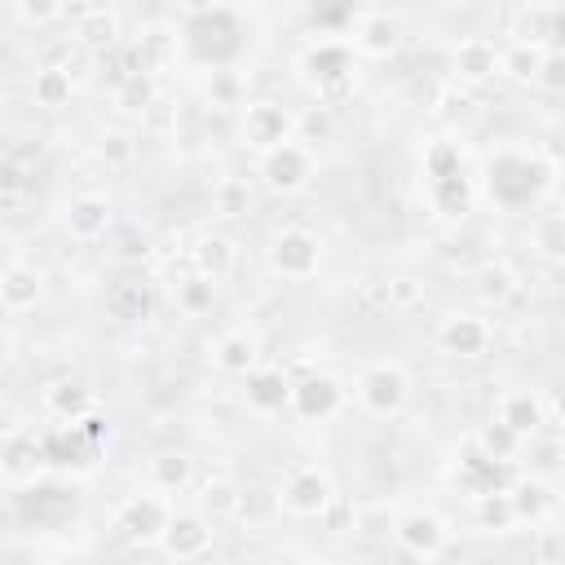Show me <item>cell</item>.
I'll return each mask as SVG.
<instances>
[{
    "mask_svg": "<svg viewBox=\"0 0 565 565\" xmlns=\"http://www.w3.org/2000/svg\"><path fill=\"white\" fill-rule=\"evenodd\" d=\"M300 79L318 93L322 106H335L353 93V49L340 40H318L300 53Z\"/></svg>",
    "mask_w": 565,
    "mask_h": 565,
    "instance_id": "1",
    "label": "cell"
},
{
    "mask_svg": "<svg viewBox=\"0 0 565 565\" xmlns=\"http://www.w3.org/2000/svg\"><path fill=\"white\" fill-rule=\"evenodd\" d=\"M358 402H362V411L375 415V419L402 415L406 402H411V375H406V366H397V362H375V366H366V371L358 375Z\"/></svg>",
    "mask_w": 565,
    "mask_h": 565,
    "instance_id": "2",
    "label": "cell"
},
{
    "mask_svg": "<svg viewBox=\"0 0 565 565\" xmlns=\"http://www.w3.org/2000/svg\"><path fill=\"white\" fill-rule=\"evenodd\" d=\"M331 494H335V481H331L327 468H318V463H296V468L282 477V486H278V508H282L287 516L318 521V512L331 503Z\"/></svg>",
    "mask_w": 565,
    "mask_h": 565,
    "instance_id": "3",
    "label": "cell"
},
{
    "mask_svg": "<svg viewBox=\"0 0 565 565\" xmlns=\"http://www.w3.org/2000/svg\"><path fill=\"white\" fill-rule=\"evenodd\" d=\"M238 137H243V146H252L256 154H260V150H274V146H282V141L296 137V110H287V106L274 102V97L243 102Z\"/></svg>",
    "mask_w": 565,
    "mask_h": 565,
    "instance_id": "4",
    "label": "cell"
},
{
    "mask_svg": "<svg viewBox=\"0 0 565 565\" xmlns=\"http://www.w3.org/2000/svg\"><path fill=\"white\" fill-rule=\"evenodd\" d=\"M265 260H269V269H274L278 278H291V282L313 278L318 265H322V238L309 234V230H300V225L278 230V234L269 238V247H265Z\"/></svg>",
    "mask_w": 565,
    "mask_h": 565,
    "instance_id": "5",
    "label": "cell"
},
{
    "mask_svg": "<svg viewBox=\"0 0 565 565\" xmlns=\"http://www.w3.org/2000/svg\"><path fill=\"white\" fill-rule=\"evenodd\" d=\"M393 539H397V547H402L406 556H415V561H437V556L450 547V525H446V516L433 512V508H411V512H402V516L393 521Z\"/></svg>",
    "mask_w": 565,
    "mask_h": 565,
    "instance_id": "6",
    "label": "cell"
},
{
    "mask_svg": "<svg viewBox=\"0 0 565 565\" xmlns=\"http://www.w3.org/2000/svg\"><path fill=\"white\" fill-rule=\"evenodd\" d=\"M287 406H291V415L305 419V424H327V419L340 415L344 388H340V380H331V375H322V371H309V375L291 380Z\"/></svg>",
    "mask_w": 565,
    "mask_h": 565,
    "instance_id": "7",
    "label": "cell"
},
{
    "mask_svg": "<svg viewBox=\"0 0 565 565\" xmlns=\"http://www.w3.org/2000/svg\"><path fill=\"white\" fill-rule=\"evenodd\" d=\"M260 181L269 185V190H278V194H291V190H300V185H309V177H313V150L305 146V141H282V146H274V150H260Z\"/></svg>",
    "mask_w": 565,
    "mask_h": 565,
    "instance_id": "8",
    "label": "cell"
},
{
    "mask_svg": "<svg viewBox=\"0 0 565 565\" xmlns=\"http://www.w3.org/2000/svg\"><path fill=\"white\" fill-rule=\"evenodd\" d=\"M490 340H494V331H490V322H486L481 313L455 309V313H446V318L437 322V349L450 353V358H459V362L486 358V353H490Z\"/></svg>",
    "mask_w": 565,
    "mask_h": 565,
    "instance_id": "9",
    "label": "cell"
},
{
    "mask_svg": "<svg viewBox=\"0 0 565 565\" xmlns=\"http://www.w3.org/2000/svg\"><path fill=\"white\" fill-rule=\"evenodd\" d=\"M110 221H115V207H110V199L97 194V190L71 194V199L62 203V225H66V234H71L75 243H97V238H106Z\"/></svg>",
    "mask_w": 565,
    "mask_h": 565,
    "instance_id": "10",
    "label": "cell"
},
{
    "mask_svg": "<svg viewBox=\"0 0 565 565\" xmlns=\"http://www.w3.org/2000/svg\"><path fill=\"white\" fill-rule=\"evenodd\" d=\"M168 516H172V508H168L163 494H132V499H124V508L115 512V530H119L124 539H132V543H159Z\"/></svg>",
    "mask_w": 565,
    "mask_h": 565,
    "instance_id": "11",
    "label": "cell"
},
{
    "mask_svg": "<svg viewBox=\"0 0 565 565\" xmlns=\"http://www.w3.org/2000/svg\"><path fill=\"white\" fill-rule=\"evenodd\" d=\"M159 547L172 561H199L212 552V521L203 512H172L159 534Z\"/></svg>",
    "mask_w": 565,
    "mask_h": 565,
    "instance_id": "12",
    "label": "cell"
},
{
    "mask_svg": "<svg viewBox=\"0 0 565 565\" xmlns=\"http://www.w3.org/2000/svg\"><path fill=\"white\" fill-rule=\"evenodd\" d=\"M44 300V274L26 260H13L0 269V309L4 313H31Z\"/></svg>",
    "mask_w": 565,
    "mask_h": 565,
    "instance_id": "13",
    "label": "cell"
},
{
    "mask_svg": "<svg viewBox=\"0 0 565 565\" xmlns=\"http://www.w3.org/2000/svg\"><path fill=\"white\" fill-rule=\"evenodd\" d=\"M287 393H291V380L282 375V366H252L247 375H243V402H247V411H256V415H278L282 406H287Z\"/></svg>",
    "mask_w": 565,
    "mask_h": 565,
    "instance_id": "14",
    "label": "cell"
},
{
    "mask_svg": "<svg viewBox=\"0 0 565 565\" xmlns=\"http://www.w3.org/2000/svg\"><path fill=\"white\" fill-rule=\"evenodd\" d=\"M450 66H455V79L459 84H490L499 75V49L486 35H468V40L455 44Z\"/></svg>",
    "mask_w": 565,
    "mask_h": 565,
    "instance_id": "15",
    "label": "cell"
},
{
    "mask_svg": "<svg viewBox=\"0 0 565 565\" xmlns=\"http://www.w3.org/2000/svg\"><path fill=\"white\" fill-rule=\"evenodd\" d=\"M0 468H4V481H31V477H40V468H44L40 433L13 428V433L0 441Z\"/></svg>",
    "mask_w": 565,
    "mask_h": 565,
    "instance_id": "16",
    "label": "cell"
},
{
    "mask_svg": "<svg viewBox=\"0 0 565 565\" xmlns=\"http://www.w3.org/2000/svg\"><path fill=\"white\" fill-rule=\"evenodd\" d=\"M402 44V22L393 13H362L353 22V49L362 57H393Z\"/></svg>",
    "mask_w": 565,
    "mask_h": 565,
    "instance_id": "17",
    "label": "cell"
},
{
    "mask_svg": "<svg viewBox=\"0 0 565 565\" xmlns=\"http://www.w3.org/2000/svg\"><path fill=\"white\" fill-rule=\"evenodd\" d=\"M494 419H503L516 437H534L543 428V393H534V388H508V393H499Z\"/></svg>",
    "mask_w": 565,
    "mask_h": 565,
    "instance_id": "18",
    "label": "cell"
},
{
    "mask_svg": "<svg viewBox=\"0 0 565 565\" xmlns=\"http://www.w3.org/2000/svg\"><path fill=\"white\" fill-rule=\"evenodd\" d=\"M119 35H124V18H119V9H110V4H97V9H88L84 18H75V44L88 49V53H110V49H119Z\"/></svg>",
    "mask_w": 565,
    "mask_h": 565,
    "instance_id": "19",
    "label": "cell"
},
{
    "mask_svg": "<svg viewBox=\"0 0 565 565\" xmlns=\"http://www.w3.org/2000/svg\"><path fill=\"white\" fill-rule=\"evenodd\" d=\"M561 35V13L556 4H521V13L512 18V40L516 44H534V49H556Z\"/></svg>",
    "mask_w": 565,
    "mask_h": 565,
    "instance_id": "20",
    "label": "cell"
},
{
    "mask_svg": "<svg viewBox=\"0 0 565 565\" xmlns=\"http://www.w3.org/2000/svg\"><path fill=\"white\" fill-rule=\"evenodd\" d=\"M508 499H512L516 521H530V525H543L556 512V490L547 481H539V477H512L508 481Z\"/></svg>",
    "mask_w": 565,
    "mask_h": 565,
    "instance_id": "21",
    "label": "cell"
},
{
    "mask_svg": "<svg viewBox=\"0 0 565 565\" xmlns=\"http://www.w3.org/2000/svg\"><path fill=\"white\" fill-rule=\"evenodd\" d=\"M234 260H238L234 238H230V234H216V230L199 234L194 247H190V269H199V274L212 278V282H221V278L234 269Z\"/></svg>",
    "mask_w": 565,
    "mask_h": 565,
    "instance_id": "22",
    "label": "cell"
},
{
    "mask_svg": "<svg viewBox=\"0 0 565 565\" xmlns=\"http://www.w3.org/2000/svg\"><path fill=\"white\" fill-rule=\"evenodd\" d=\"M150 309H154V291H150V282H141V278H124V282H115V287L106 291V313H110L115 322H124V327L146 322Z\"/></svg>",
    "mask_w": 565,
    "mask_h": 565,
    "instance_id": "23",
    "label": "cell"
},
{
    "mask_svg": "<svg viewBox=\"0 0 565 565\" xmlns=\"http://www.w3.org/2000/svg\"><path fill=\"white\" fill-rule=\"evenodd\" d=\"M212 362H216L221 371H230V375H247V371L260 362V340H256V331H247V327H230V331L216 340Z\"/></svg>",
    "mask_w": 565,
    "mask_h": 565,
    "instance_id": "24",
    "label": "cell"
},
{
    "mask_svg": "<svg viewBox=\"0 0 565 565\" xmlns=\"http://www.w3.org/2000/svg\"><path fill=\"white\" fill-rule=\"evenodd\" d=\"M146 472H150V486H154L159 494H181V490H190V481H194V459H190L185 450H159Z\"/></svg>",
    "mask_w": 565,
    "mask_h": 565,
    "instance_id": "25",
    "label": "cell"
},
{
    "mask_svg": "<svg viewBox=\"0 0 565 565\" xmlns=\"http://www.w3.org/2000/svg\"><path fill=\"white\" fill-rule=\"evenodd\" d=\"M132 53H137V66L146 75H154V71H163V66L177 62V31L163 26V22H154V26L141 31V40L132 44Z\"/></svg>",
    "mask_w": 565,
    "mask_h": 565,
    "instance_id": "26",
    "label": "cell"
},
{
    "mask_svg": "<svg viewBox=\"0 0 565 565\" xmlns=\"http://www.w3.org/2000/svg\"><path fill=\"white\" fill-rule=\"evenodd\" d=\"M472 512H477V525H481L486 534H508V530L516 525V512H512L508 486H494V490L472 494Z\"/></svg>",
    "mask_w": 565,
    "mask_h": 565,
    "instance_id": "27",
    "label": "cell"
},
{
    "mask_svg": "<svg viewBox=\"0 0 565 565\" xmlns=\"http://www.w3.org/2000/svg\"><path fill=\"white\" fill-rule=\"evenodd\" d=\"M71 93H75V75H71L66 66H40L35 79H31V97H35V106H44V110L71 106Z\"/></svg>",
    "mask_w": 565,
    "mask_h": 565,
    "instance_id": "28",
    "label": "cell"
},
{
    "mask_svg": "<svg viewBox=\"0 0 565 565\" xmlns=\"http://www.w3.org/2000/svg\"><path fill=\"white\" fill-rule=\"evenodd\" d=\"M44 406H49V415H57L62 424H71V419L88 415L97 402H93V393H88L84 384H75V380H57V384L44 388Z\"/></svg>",
    "mask_w": 565,
    "mask_h": 565,
    "instance_id": "29",
    "label": "cell"
},
{
    "mask_svg": "<svg viewBox=\"0 0 565 565\" xmlns=\"http://www.w3.org/2000/svg\"><path fill=\"white\" fill-rule=\"evenodd\" d=\"M212 207H216V216L238 221V216H247L256 207V194H252V185L243 177H221L212 185Z\"/></svg>",
    "mask_w": 565,
    "mask_h": 565,
    "instance_id": "30",
    "label": "cell"
},
{
    "mask_svg": "<svg viewBox=\"0 0 565 565\" xmlns=\"http://www.w3.org/2000/svg\"><path fill=\"white\" fill-rule=\"evenodd\" d=\"M521 441H525V437H516V433H512L503 419L481 424V428H477V437H472V446H477L486 459H503V463H512V459H516Z\"/></svg>",
    "mask_w": 565,
    "mask_h": 565,
    "instance_id": "31",
    "label": "cell"
},
{
    "mask_svg": "<svg viewBox=\"0 0 565 565\" xmlns=\"http://www.w3.org/2000/svg\"><path fill=\"white\" fill-rule=\"evenodd\" d=\"M172 296H177V309L194 318V313L212 309V300H216V282H212V278H203L199 269H190L185 278H177V282H172Z\"/></svg>",
    "mask_w": 565,
    "mask_h": 565,
    "instance_id": "32",
    "label": "cell"
},
{
    "mask_svg": "<svg viewBox=\"0 0 565 565\" xmlns=\"http://www.w3.org/2000/svg\"><path fill=\"white\" fill-rule=\"evenodd\" d=\"M199 503H203V516H207V521H225V516H238L243 490H238L234 481H225V477H212V481L203 486Z\"/></svg>",
    "mask_w": 565,
    "mask_h": 565,
    "instance_id": "33",
    "label": "cell"
},
{
    "mask_svg": "<svg viewBox=\"0 0 565 565\" xmlns=\"http://www.w3.org/2000/svg\"><path fill=\"white\" fill-rule=\"evenodd\" d=\"M539 62H543V49H534V44L512 40V49H499V75H512L516 84H534Z\"/></svg>",
    "mask_w": 565,
    "mask_h": 565,
    "instance_id": "34",
    "label": "cell"
},
{
    "mask_svg": "<svg viewBox=\"0 0 565 565\" xmlns=\"http://www.w3.org/2000/svg\"><path fill=\"white\" fill-rule=\"evenodd\" d=\"M512 291H516V274H512L503 260H490V265H481V274H477V296H481V300H490V305H503Z\"/></svg>",
    "mask_w": 565,
    "mask_h": 565,
    "instance_id": "35",
    "label": "cell"
},
{
    "mask_svg": "<svg viewBox=\"0 0 565 565\" xmlns=\"http://www.w3.org/2000/svg\"><path fill=\"white\" fill-rule=\"evenodd\" d=\"M207 102L212 106H243L247 102V84L234 66H216L212 79H207Z\"/></svg>",
    "mask_w": 565,
    "mask_h": 565,
    "instance_id": "36",
    "label": "cell"
},
{
    "mask_svg": "<svg viewBox=\"0 0 565 565\" xmlns=\"http://www.w3.org/2000/svg\"><path fill=\"white\" fill-rule=\"evenodd\" d=\"M477 115V97L463 88V84H446L441 93H437V119H446L450 128L455 124H468Z\"/></svg>",
    "mask_w": 565,
    "mask_h": 565,
    "instance_id": "37",
    "label": "cell"
},
{
    "mask_svg": "<svg viewBox=\"0 0 565 565\" xmlns=\"http://www.w3.org/2000/svg\"><path fill=\"white\" fill-rule=\"evenodd\" d=\"M534 247L543 260H561L565 256V216L561 212H543L534 221Z\"/></svg>",
    "mask_w": 565,
    "mask_h": 565,
    "instance_id": "38",
    "label": "cell"
},
{
    "mask_svg": "<svg viewBox=\"0 0 565 565\" xmlns=\"http://www.w3.org/2000/svg\"><path fill=\"white\" fill-rule=\"evenodd\" d=\"M154 97H159V88H154V75H146V71H141V75H128V79L119 84V93H115V102H119L128 115H141Z\"/></svg>",
    "mask_w": 565,
    "mask_h": 565,
    "instance_id": "39",
    "label": "cell"
},
{
    "mask_svg": "<svg viewBox=\"0 0 565 565\" xmlns=\"http://www.w3.org/2000/svg\"><path fill=\"white\" fill-rule=\"evenodd\" d=\"M97 154H102L106 168H128L132 154H137V141H132V132H124V128H106V132L97 137Z\"/></svg>",
    "mask_w": 565,
    "mask_h": 565,
    "instance_id": "40",
    "label": "cell"
},
{
    "mask_svg": "<svg viewBox=\"0 0 565 565\" xmlns=\"http://www.w3.org/2000/svg\"><path fill=\"white\" fill-rule=\"evenodd\" d=\"M331 132H335V119H331V106H309L305 115H296V137L305 141V146H313V141H331Z\"/></svg>",
    "mask_w": 565,
    "mask_h": 565,
    "instance_id": "41",
    "label": "cell"
},
{
    "mask_svg": "<svg viewBox=\"0 0 565 565\" xmlns=\"http://www.w3.org/2000/svg\"><path fill=\"white\" fill-rule=\"evenodd\" d=\"M318 521H322V530L327 534H349V530H358V503L353 499H344L340 490L331 494V503L318 512Z\"/></svg>",
    "mask_w": 565,
    "mask_h": 565,
    "instance_id": "42",
    "label": "cell"
},
{
    "mask_svg": "<svg viewBox=\"0 0 565 565\" xmlns=\"http://www.w3.org/2000/svg\"><path fill=\"white\" fill-rule=\"evenodd\" d=\"M26 185H31L26 168H22L13 154H0V207H13V203L26 194Z\"/></svg>",
    "mask_w": 565,
    "mask_h": 565,
    "instance_id": "43",
    "label": "cell"
},
{
    "mask_svg": "<svg viewBox=\"0 0 565 565\" xmlns=\"http://www.w3.org/2000/svg\"><path fill=\"white\" fill-rule=\"evenodd\" d=\"M62 4H66V0H13V13H18L26 26H49L53 18H62Z\"/></svg>",
    "mask_w": 565,
    "mask_h": 565,
    "instance_id": "44",
    "label": "cell"
},
{
    "mask_svg": "<svg viewBox=\"0 0 565 565\" xmlns=\"http://www.w3.org/2000/svg\"><path fill=\"white\" fill-rule=\"evenodd\" d=\"M534 84H543V88H552V93L565 88V53H561V49H543V62H539Z\"/></svg>",
    "mask_w": 565,
    "mask_h": 565,
    "instance_id": "45",
    "label": "cell"
},
{
    "mask_svg": "<svg viewBox=\"0 0 565 565\" xmlns=\"http://www.w3.org/2000/svg\"><path fill=\"white\" fill-rule=\"evenodd\" d=\"M419 300H424V282H419V278H411V274L388 278V305L411 309V305H419Z\"/></svg>",
    "mask_w": 565,
    "mask_h": 565,
    "instance_id": "46",
    "label": "cell"
},
{
    "mask_svg": "<svg viewBox=\"0 0 565 565\" xmlns=\"http://www.w3.org/2000/svg\"><path fill=\"white\" fill-rule=\"evenodd\" d=\"M141 128H146V132H159V137H163V132H172V128H177V110H172V106H168L163 97H154V102H150V106L141 110Z\"/></svg>",
    "mask_w": 565,
    "mask_h": 565,
    "instance_id": "47",
    "label": "cell"
},
{
    "mask_svg": "<svg viewBox=\"0 0 565 565\" xmlns=\"http://www.w3.org/2000/svg\"><path fill=\"white\" fill-rule=\"evenodd\" d=\"M530 556H534L539 565H556V561L565 556V534H561V530H539V539H534Z\"/></svg>",
    "mask_w": 565,
    "mask_h": 565,
    "instance_id": "48",
    "label": "cell"
},
{
    "mask_svg": "<svg viewBox=\"0 0 565 565\" xmlns=\"http://www.w3.org/2000/svg\"><path fill=\"white\" fill-rule=\"evenodd\" d=\"M177 9L194 22V18H207V13H216L221 9V0H177Z\"/></svg>",
    "mask_w": 565,
    "mask_h": 565,
    "instance_id": "49",
    "label": "cell"
},
{
    "mask_svg": "<svg viewBox=\"0 0 565 565\" xmlns=\"http://www.w3.org/2000/svg\"><path fill=\"white\" fill-rule=\"evenodd\" d=\"M13 353H18V349H13V335H9V331H0V375L13 366Z\"/></svg>",
    "mask_w": 565,
    "mask_h": 565,
    "instance_id": "50",
    "label": "cell"
},
{
    "mask_svg": "<svg viewBox=\"0 0 565 565\" xmlns=\"http://www.w3.org/2000/svg\"><path fill=\"white\" fill-rule=\"evenodd\" d=\"M530 4H561V0H530Z\"/></svg>",
    "mask_w": 565,
    "mask_h": 565,
    "instance_id": "51",
    "label": "cell"
},
{
    "mask_svg": "<svg viewBox=\"0 0 565 565\" xmlns=\"http://www.w3.org/2000/svg\"><path fill=\"white\" fill-rule=\"evenodd\" d=\"M441 4H463V0H441Z\"/></svg>",
    "mask_w": 565,
    "mask_h": 565,
    "instance_id": "52",
    "label": "cell"
},
{
    "mask_svg": "<svg viewBox=\"0 0 565 565\" xmlns=\"http://www.w3.org/2000/svg\"><path fill=\"white\" fill-rule=\"evenodd\" d=\"M0 486H4V468H0Z\"/></svg>",
    "mask_w": 565,
    "mask_h": 565,
    "instance_id": "53",
    "label": "cell"
}]
</instances>
